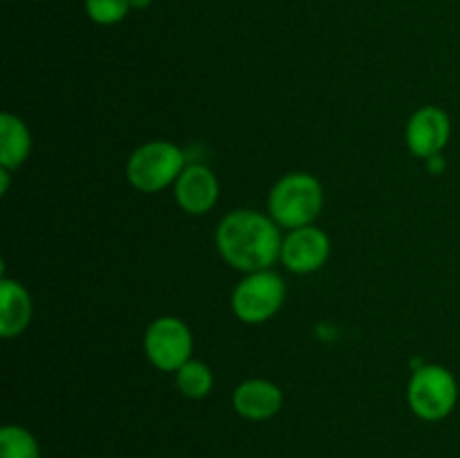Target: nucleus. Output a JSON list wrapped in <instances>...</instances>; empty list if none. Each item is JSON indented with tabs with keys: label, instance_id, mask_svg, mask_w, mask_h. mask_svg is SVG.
<instances>
[{
	"label": "nucleus",
	"instance_id": "nucleus-1",
	"mask_svg": "<svg viewBox=\"0 0 460 458\" xmlns=\"http://www.w3.org/2000/svg\"><path fill=\"white\" fill-rule=\"evenodd\" d=\"M216 245L225 263L238 272H261L281 260L283 236L270 214L236 209L220 220Z\"/></svg>",
	"mask_w": 460,
	"mask_h": 458
},
{
	"label": "nucleus",
	"instance_id": "nucleus-2",
	"mask_svg": "<svg viewBox=\"0 0 460 458\" xmlns=\"http://www.w3.org/2000/svg\"><path fill=\"white\" fill-rule=\"evenodd\" d=\"M323 209V187L310 173H288L268 196L270 218L283 229L308 227Z\"/></svg>",
	"mask_w": 460,
	"mask_h": 458
},
{
	"label": "nucleus",
	"instance_id": "nucleus-3",
	"mask_svg": "<svg viewBox=\"0 0 460 458\" xmlns=\"http://www.w3.org/2000/svg\"><path fill=\"white\" fill-rule=\"evenodd\" d=\"M184 166V153L173 142L153 139L130 153L126 162V178L137 191L157 193L175 184Z\"/></svg>",
	"mask_w": 460,
	"mask_h": 458
},
{
	"label": "nucleus",
	"instance_id": "nucleus-4",
	"mask_svg": "<svg viewBox=\"0 0 460 458\" xmlns=\"http://www.w3.org/2000/svg\"><path fill=\"white\" fill-rule=\"evenodd\" d=\"M407 402L420 420H443L458 402L456 377L440 364H425L416 368L407 386Z\"/></svg>",
	"mask_w": 460,
	"mask_h": 458
},
{
	"label": "nucleus",
	"instance_id": "nucleus-5",
	"mask_svg": "<svg viewBox=\"0 0 460 458\" xmlns=\"http://www.w3.org/2000/svg\"><path fill=\"white\" fill-rule=\"evenodd\" d=\"M286 281L272 269L250 272L241 278L232 295V310L243 323H265L283 308Z\"/></svg>",
	"mask_w": 460,
	"mask_h": 458
},
{
	"label": "nucleus",
	"instance_id": "nucleus-6",
	"mask_svg": "<svg viewBox=\"0 0 460 458\" xmlns=\"http://www.w3.org/2000/svg\"><path fill=\"white\" fill-rule=\"evenodd\" d=\"M144 353L155 368L175 373L193 355L191 330L178 317H157L144 332Z\"/></svg>",
	"mask_w": 460,
	"mask_h": 458
},
{
	"label": "nucleus",
	"instance_id": "nucleus-7",
	"mask_svg": "<svg viewBox=\"0 0 460 458\" xmlns=\"http://www.w3.org/2000/svg\"><path fill=\"white\" fill-rule=\"evenodd\" d=\"M331 256V238L323 229L308 225V227L290 229L283 236L281 263L295 274H313L326 265Z\"/></svg>",
	"mask_w": 460,
	"mask_h": 458
},
{
	"label": "nucleus",
	"instance_id": "nucleus-8",
	"mask_svg": "<svg viewBox=\"0 0 460 458\" xmlns=\"http://www.w3.org/2000/svg\"><path fill=\"white\" fill-rule=\"evenodd\" d=\"M452 137V121L449 115L438 106H422L409 117L404 139H407L409 151L416 157L429 160L440 155Z\"/></svg>",
	"mask_w": 460,
	"mask_h": 458
},
{
	"label": "nucleus",
	"instance_id": "nucleus-9",
	"mask_svg": "<svg viewBox=\"0 0 460 458\" xmlns=\"http://www.w3.org/2000/svg\"><path fill=\"white\" fill-rule=\"evenodd\" d=\"M173 196L180 209L191 216H202L214 209V205L218 202V178H216V173L209 166L191 164L175 180Z\"/></svg>",
	"mask_w": 460,
	"mask_h": 458
},
{
	"label": "nucleus",
	"instance_id": "nucleus-10",
	"mask_svg": "<svg viewBox=\"0 0 460 458\" xmlns=\"http://www.w3.org/2000/svg\"><path fill=\"white\" fill-rule=\"evenodd\" d=\"M283 407V391L274 382L252 377L241 382L234 391V409L247 420H270Z\"/></svg>",
	"mask_w": 460,
	"mask_h": 458
},
{
	"label": "nucleus",
	"instance_id": "nucleus-11",
	"mask_svg": "<svg viewBox=\"0 0 460 458\" xmlns=\"http://www.w3.org/2000/svg\"><path fill=\"white\" fill-rule=\"evenodd\" d=\"M31 310L34 305H31V296L25 286L3 277L0 281V335L4 339H12V337L25 332L31 321Z\"/></svg>",
	"mask_w": 460,
	"mask_h": 458
},
{
	"label": "nucleus",
	"instance_id": "nucleus-12",
	"mask_svg": "<svg viewBox=\"0 0 460 458\" xmlns=\"http://www.w3.org/2000/svg\"><path fill=\"white\" fill-rule=\"evenodd\" d=\"M31 153V133L25 121L12 112L0 115V166L18 169Z\"/></svg>",
	"mask_w": 460,
	"mask_h": 458
},
{
	"label": "nucleus",
	"instance_id": "nucleus-13",
	"mask_svg": "<svg viewBox=\"0 0 460 458\" xmlns=\"http://www.w3.org/2000/svg\"><path fill=\"white\" fill-rule=\"evenodd\" d=\"M175 384H178L180 393L187 395V398L202 400L214 389V373L205 362H198L191 357L175 371Z\"/></svg>",
	"mask_w": 460,
	"mask_h": 458
},
{
	"label": "nucleus",
	"instance_id": "nucleus-14",
	"mask_svg": "<svg viewBox=\"0 0 460 458\" xmlns=\"http://www.w3.org/2000/svg\"><path fill=\"white\" fill-rule=\"evenodd\" d=\"M0 458H40L34 436L18 425H7L0 431Z\"/></svg>",
	"mask_w": 460,
	"mask_h": 458
},
{
	"label": "nucleus",
	"instance_id": "nucleus-15",
	"mask_svg": "<svg viewBox=\"0 0 460 458\" xmlns=\"http://www.w3.org/2000/svg\"><path fill=\"white\" fill-rule=\"evenodd\" d=\"M130 9V0H85V13L97 25H117Z\"/></svg>",
	"mask_w": 460,
	"mask_h": 458
},
{
	"label": "nucleus",
	"instance_id": "nucleus-16",
	"mask_svg": "<svg viewBox=\"0 0 460 458\" xmlns=\"http://www.w3.org/2000/svg\"><path fill=\"white\" fill-rule=\"evenodd\" d=\"M9 189V169H3L0 166V196H4Z\"/></svg>",
	"mask_w": 460,
	"mask_h": 458
},
{
	"label": "nucleus",
	"instance_id": "nucleus-17",
	"mask_svg": "<svg viewBox=\"0 0 460 458\" xmlns=\"http://www.w3.org/2000/svg\"><path fill=\"white\" fill-rule=\"evenodd\" d=\"M151 4V0H130V7L133 9H146Z\"/></svg>",
	"mask_w": 460,
	"mask_h": 458
}]
</instances>
